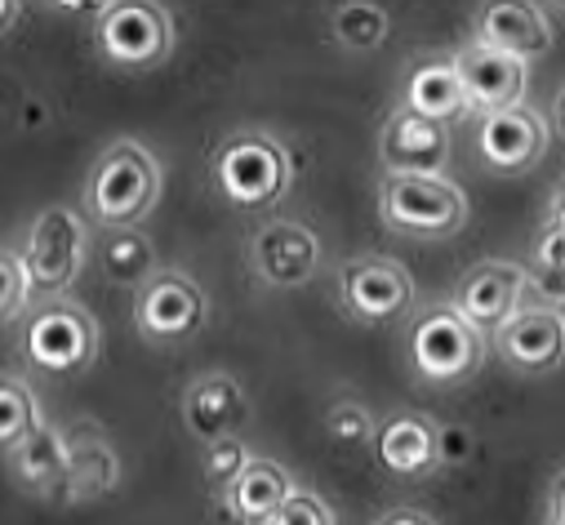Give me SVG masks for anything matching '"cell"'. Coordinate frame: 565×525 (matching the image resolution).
I'll list each match as a JSON object with an SVG mask.
<instances>
[{"label":"cell","instance_id":"1","mask_svg":"<svg viewBox=\"0 0 565 525\" xmlns=\"http://www.w3.org/2000/svg\"><path fill=\"white\" fill-rule=\"evenodd\" d=\"M166 192L161 157L138 139H111L85 174V210L98 227H138Z\"/></svg>","mask_w":565,"mask_h":525},{"label":"cell","instance_id":"2","mask_svg":"<svg viewBox=\"0 0 565 525\" xmlns=\"http://www.w3.org/2000/svg\"><path fill=\"white\" fill-rule=\"evenodd\" d=\"M214 192L236 210H271L286 201L295 183V157L276 135L258 125H241L210 157Z\"/></svg>","mask_w":565,"mask_h":525},{"label":"cell","instance_id":"3","mask_svg":"<svg viewBox=\"0 0 565 525\" xmlns=\"http://www.w3.org/2000/svg\"><path fill=\"white\" fill-rule=\"evenodd\" d=\"M405 356H409V369L428 387H459L481 369L486 334L455 303H428L409 321Z\"/></svg>","mask_w":565,"mask_h":525},{"label":"cell","instance_id":"4","mask_svg":"<svg viewBox=\"0 0 565 525\" xmlns=\"http://www.w3.org/2000/svg\"><path fill=\"white\" fill-rule=\"evenodd\" d=\"M379 214L401 236L450 240L468 227V192L450 174H387Z\"/></svg>","mask_w":565,"mask_h":525},{"label":"cell","instance_id":"5","mask_svg":"<svg viewBox=\"0 0 565 525\" xmlns=\"http://www.w3.org/2000/svg\"><path fill=\"white\" fill-rule=\"evenodd\" d=\"M19 352L32 369L76 374L98 361V321L76 299H41L19 325Z\"/></svg>","mask_w":565,"mask_h":525},{"label":"cell","instance_id":"6","mask_svg":"<svg viewBox=\"0 0 565 525\" xmlns=\"http://www.w3.org/2000/svg\"><path fill=\"white\" fill-rule=\"evenodd\" d=\"M174 19L161 0H116L94 23L98 54L120 72H152L174 54Z\"/></svg>","mask_w":565,"mask_h":525},{"label":"cell","instance_id":"7","mask_svg":"<svg viewBox=\"0 0 565 525\" xmlns=\"http://www.w3.org/2000/svg\"><path fill=\"white\" fill-rule=\"evenodd\" d=\"M23 254H28V268L36 281V303H41V299H63L81 281L85 258L94 254V240H89V227L76 210L50 205L32 218Z\"/></svg>","mask_w":565,"mask_h":525},{"label":"cell","instance_id":"8","mask_svg":"<svg viewBox=\"0 0 565 525\" xmlns=\"http://www.w3.org/2000/svg\"><path fill=\"white\" fill-rule=\"evenodd\" d=\"M339 303L361 325H392L414 308V277L392 254H361L339 268Z\"/></svg>","mask_w":565,"mask_h":525},{"label":"cell","instance_id":"9","mask_svg":"<svg viewBox=\"0 0 565 525\" xmlns=\"http://www.w3.org/2000/svg\"><path fill=\"white\" fill-rule=\"evenodd\" d=\"M547 143H552V125L530 103H512L477 116V161L499 179H516L543 165Z\"/></svg>","mask_w":565,"mask_h":525},{"label":"cell","instance_id":"10","mask_svg":"<svg viewBox=\"0 0 565 525\" xmlns=\"http://www.w3.org/2000/svg\"><path fill=\"white\" fill-rule=\"evenodd\" d=\"M205 321H210V299L179 268H161L134 294V330L148 343H183V339L201 334Z\"/></svg>","mask_w":565,"mask_h":525},{"label":"cell","instance_id":"11","mask_svg":"<svg viewBox=\"0 0 565 525\" xmlns=\"http://www.w3.org/2000/svg\"><path fill=\"white\" fill-rule=\"evenodd\" d=\"M249 272L267 290H299L321 268V240L299 218H267L249 236Z\"/></svg>","mask_w":565,"mask_h":525},{"label":"cell","instance_id":"12","mask_svg":"<svg viewBox=\"0 0 565 525\" xmlns=\"http://www.w3.org/2000/svg\"><path fill=\"white\" fill-rule=\"evenodd\" d=\"M494 352L516 374H552L565 361V312L552 303H521L494 334Z\"/></svg>","mask_w":565,"mask_h":525},{"label":"cell","instance_id":"13","mask_svg":"<svg viewBox=\"0 0 565 525\" xmlns=\"http://www.w3.org/2000/svg\"><path fill=\"white\" fill-rule=\"evenodd\" d=\"M530 299V268L525 262H512V258H481L459 277L455 286V308L481 330V334H494L521 303Z\"/></svg>","mask_w":565,"mask_h":525},{"label":"cell","instance_id":"14","mask_svg":"<svg viewBox=\"0 0 565 525\" xmlns=\"http://www.w3.org/2000/svg\"><path fill=\"white\" fill-rule=\"evenodd\" d=\"M472 41L534 63L556 45V23L543 0H481L472 14Z\"/></svg>","mask_w":565,"mask_h":525},{"label":"cell","instance_id":"15","mask_svg":"<svg viewBox=\"0 0 565 525\" xmlns=\"http://www.w3.org/2000/svg\"><path fill=\"white\" fill-rule=\"evenodd\" d=\"M379 161L387 174H446L450 165V125L396 107L383 120Z\"/></svg>","mask_w":565,"mask_h":525},{"label":"cell","instance_id":"16","mask_svg":"<svg viewBox=\"0 0 565 525\" xmlns=\"http://www.w3.org/2000/svg\"><path fill=\"white\" fill-rule=\"evenodd\" d=\"M245 419H249V397L236 374L210 369L183 387V428L201 446H210L218 437H241Z\"/></svg>","mask_w":565,"mask_h":525},{"label":"cell","instance_id":"17","mask_svg":"<svg viewBox=\"0 0 565 525\" xmlns=\"http://www.w3.org/2000/svg\"><path fill=\"white\" fill-rule=\"evenodd\" d=\"M455 58H459V72H463L468 111L486 116V111L525 103V85H530V63L525 58H516L508 50H494V45H481V41H468Z\"/></svg>","mask_w":565,"mask_h":525},{"label":"cell","instance_id":"18","mask_svg":"<svg viewBox=\"0 0 565 525\" xmlns=\"http://www.w3.org/2000/svg\"><path fill=\"white\" fill-rule=\"evenodd\" d=\"M374 454H379L383 472H392L401 481L433 476L437 468H446L441 463V424H433L418 410H396L392 419L379 424Z\"/></svg>","mask_w":565,"mask_h":525},{"label":"cell","instance_id":"19","mask_svg":"<svg viewBox=\"0 0 565 525\" xmlns=\"http://www.w3.org/2000/svg\"><path fill=\"white\" fill-rule=\"evenodd\" d=\"M401 107L428 116V120H455L459 111H468V89H463V72L455 54H418L405 72V94Z\"/></svg>","mask_w":565,"mask_h":525},{"label":"cell","instance_id":"20","mask_svg":"<svg viewBox=\"0 0 565 525\" xmlns=\"http://www.w3.org/2000/svg\"><path fill=\"white\" fill-rule=\"evenodd\" d=\"M94 268L107 286L116 290H143L157 272H161V258L148 232L138 227H103L94 236Z\"/></svg>","mask_w":565,"mask_h":525},{"label":"cell","instance_id":"21","mask_svg":"<svg viewBox=\"0 0 565 525\" xmlns=\"http://www.w3.org/2000/svg\"><path fill=\"white\" fill-rule=\"evenodd\" d=\"M295 476L286 463L276 459H249V468L223 490V507L241 521V525H271L276 512L286 507V499L295 494Z\"/></svg>","mask_w":565,"mask_h":525},{"label":"cell","instance_id":"22","mask_svg":"<svg viewBox=\"0 0 565 525\" xmlns=\"http://www.w3.org/2000/svg\"><path fill=\"white\" fill-rule=\"evenodd\" d=\"M67 468H72V450H67V432L41 424L19 450H10V472L19 485L50 494L67 485Z\"/></svg>","mask_w":565,"mask_h":525},{"label":"cell","instance_id":"23","mask_svg":"<svg viewBox=\"0 0 565 525\" xmlns=\"http://www.w3.org/2000/svg\"><path fill=\"white\" fill-rule=\"evenodd\" d=\"M67 450H72V468H67V499L72 503H85V499H98L107 490H116L120 481V459L111 450V441L94 428H76L67 437Z\"/></svg>","mask_w":565,"mask_h":525},{"label":"cell","instance_id":"24","mask_svg":"<svg viewBox=\"0 0 565 525\" xmlns=\"http://www.w3.org/2000/svg\"><path fill=\"white\" fill-rule=\"evenodd\" d=\"M392 36V14L379 0H339L330 14V41L348 54H370Z\"/></svg>","mask_w":565,"mask_h":525},{"label":"cell","instance_id":"25","mask_svg":"<svg viewBox=\"0 0 565 525\" xmlns=\"http://www.w3.org/2000/svg\"><path fill=\"white\" fill-rule=\"evenodd\" d=\"M36 428H41L36 392L19 374H6L0 378V446H6V454L19 450Z\"/></svg>","mask_w":565,"mask_h":525},{"label":"cell","instance_id":"26","mask_svg":"<svg viewBox=\"0 0 565 525\" xmlns=\"http://www.w3.org/2000/svg\"><path fill=\"white\" fill-rule=\"evenodd\" d=\"M36 303V281L28 268V254H14L10 245L0 249V321L14 325Z\"/></svg>","mask_w":565,"mask_h":525},{"label":"cell","instance_id":"27","mask_svg":"<svg viewBox=\"0 0 565 525\" xmlns=\"http://www.w3.org/2000/svg\"><path fill=\"white\" fill-rule=\"evenodd\" d=\"M326 437H330L334 446H348V450L370 446V441L379 437L370 406H361L356 397H339V401H330V410H326Z\"/></svg>","mask_w":565,"mask_h":525},{"label":"cell","instance_id":"28","mask_svg":"<svg viewBox=\"0 0 565 525\" xmlns=\"http://www.w3.org/2000/svg\"><path fill=\"white\" fill-rule=\"evenodd\" d=\"M249 459H254V454L245 450V441H241V437H218V441H210V446H205V454H201L205 476H210L214 485H223V490H227V485L249 468Z\"/></svg>","mask_w":565,"mask_h":525},{"label":"cell","instance_id":"29","mask_svg":"<svg viewBox=\"0 0 565 525\" xmlns=\"http://www.w3.org/2000/svg\"><path fill=\"white\" fill-rule=\"evenodd\" d=\"M271 525H339V521H334V512H330V503H326L321 494L295 490V494L286 499V507L276 512Z\"/></svg>","mask_w":565,"mask_h":525},{"label":"cell","instance_id":"30","mask_svg":"<svg viewBox=\"0 0 565 525\" xmlns=\"http://www.w3.org/2000/svg\"><path fill=\"white\" fill-rule=\"evenodd\" d=\"M534 272H565V227L547 223V232L534 240V258H530Z\"/></svg>","mask_w":565,"mask_h":525},{"label":"cell","instance_id":"31","mask_svg":"<svg viewBox=\"0 0 565 525\" xmlns=\"http://www.w3.org/2000/svg\"><path fill=\"white\" fill-rule=\"evenodd\" d=\"M477 459V437L468 424H441V463L446 468H459V463H472Z\"/></svg>","mask_w":565,"mask_h":525},{"label":"cell","instance_id":"32","mask_svg":"<svg viewBox=\"0 0 565 525\" xmlns=\"http://www.w3.org/2000/svg\"><path fill=\"white\" fill-rule=\"evenodd\" d=\"M530 299L552 303V308L565 312V272H534L530 268Z\"/></svg>","mask_w":565,"mask_h":525},{"label":"cell","instance_id":"33","mask_svg":"<svg viewBox=\"0 0 565 525\" xmlns=\"http://www.w3.org/2000/svg\"><path fill=\"white\" fill-rule=\"evenodd\" d=\"M45 6L50 10H58V14H72V19H103L111 6H116V0H45Z\"/></svg>","mask_w":565,"mask_h":525},{"label":"cell","instance_id":"34","mask_svg":"<svg viewBox=\"0 0 565 525\" xmlns=\"http://www.w3.org/2000/svg\"><path fill=\"white\" fill-rule=\"evenodd\" d=\"M547 525H565V468L552 476V494H547Z\"/></svg>","mask_w":565,"mask_h":525},{"label":"cell","instance_id":"35","mask_svg":"<svg viewBox=\"0 0 565 525\" xmlns=\"http://www.w3.org/2000/svg\"><path fill=\"white\" fill-rule=\"evenodd\" d=\"M379 525H437L428 512H418V507H396V512H387Z\"/></svg>","mask_w":565,"mask_h":525},{"label":"cell","instance_id":"36","mask_svg":"<svg viewBox=\"0 0 565 525\" xmlns=\"http://www.w3.org/2000/svg\"><path fill=\"white\" fill-rule=\"evenodd\" d=\"M547 223H561L565 227V179L556 183V192H552V205H547Z\"/></svg>","mask_w":565,"mask_h":525},{"label":"cell","instance_id":"37","mask_svg":"<svg viewBox=\"0 0 565 525\" xmlns=\"http://www.w3.org/2000/svg\"><path fill=\"white\" fill-rule=\"evenodd\" d=\"M552 125H556V135L565 139V85L556 89V103H552Z\"/></svg>","mask_w":565,"mask_h":525},{"label":"cell","instance_id":"38","mask_svg":"<svg viewBox=\"0 0 565 525\" xmlns=\"http://www.w3.org/2000/svg\"><path fill=\"white\" fill-rule=\"evenodd\" d=\"M14 23V0H6V28Z\"/></svg>","mask_w":565,"mask_h":525},{"label":"cell","instance_id":"39","mask_svg":"<svg viewBox=\"0 0 565 525\" xmlns=\"http://www.w3.org/2000/svg\"><path fill=\"white\" fill-rule=\"evenodd\" d=\"M552 6H556V10H565V0H552Z\"/></svg>","mask_w":565,"mask_h":525}]
</instances>
